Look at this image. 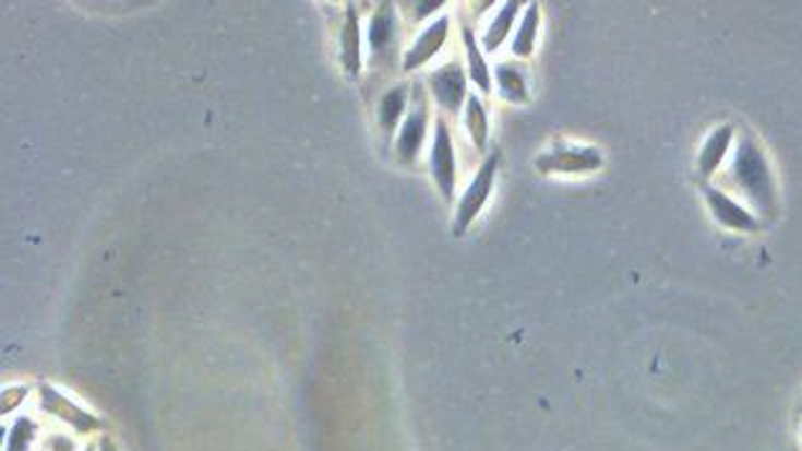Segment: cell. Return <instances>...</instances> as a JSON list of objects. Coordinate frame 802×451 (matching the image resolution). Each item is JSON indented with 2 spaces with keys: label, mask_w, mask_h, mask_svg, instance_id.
<instances>
[{
  "label": "cell",
  "mask_w": 802,
  "mask_h": 451,
  "mask_svg": "<svg viewBox=\"0 0 802 451\" xmlns=\"http://www.w3.org/2000/svg\"><path fill=\"white\" fill-rule=\"evenodd\" d=\"M36 434H38V424L34 418H28V416L15 418L11 431H8L5 449H26V447H31V443H34Z\"/></svg>",
  "instance_id": "cell-19"
},
{
  "label": "cell",
  "mask_w": 802,
  "mask_h": 451,
  "mask_svg": "<svg viewBox=\"0 0 802 451\" xmlns=\"http://www.w3.org/2000/svg\"><path fill=\"white\" fill-rule=\"evenodd\" d=\"M332 3H349V0H332Z\"/></svg>",
  "instance_id": "cell-23"
},
{
  "label": "cell",
  "mask_w": 802,
  "mask_h": 451,
  "mask_svg": "<svg viewBox=\"0 0 802 451\" xmlns=\"http://www.w3.org/2000/svg\"><path fill=\"white\" fill-rule=\"evenodd\" d=\"M456 145L454 135L446 118H435L433 138H431V153H428V171H431L433 187L439 191L443 204H454L456 199V181H458V168H456Z\"/></svg>",
  "instance_id": "cell-5"
},
{
  "label": "cell",
  "mask_w": 802,
  "mask_h": 451,
  "mask_svg": "<svg viewBox=\"0 0 802 451\" xmlns=\"http://www.w3.org/2000/svg\"><path fill=\"white\" fill-rule=\"evenodd\" d=\"M527 3H530V0H502V5L496 8V13L492 15V21L487 23L484 34H481L479 38L481 49H484L487 54L500 51L502 44L507 41L512 31H515L519 13L525 11Z\"/></svg>",
  "instance_id": "cell-12"
},
{
  "label": "cell",
  "mask_w": 802,
  "mask_h": 451,
  "mask_svg": "<svg viewBox=\"0 0 802 451\" xmlns=\"http://www.w3.org/2000/svg\"><path fill=\"white\" fill-rule=\"evenodd\" d=\"M446 3L448 0H412V21L423 23L428 19H433Z\"/></svg>",
  "instance_id": "cell-21"
},
{
  "label": "cell",
  "mask_w": 802,
  "mask_h": 451,
  "mask_svg": "<svg viewBox=\"0 0 802 451\" xmlns=\"http://www.w3.org/2000/svg\"><path fill=\"white\" fill-rule=\"evenodd\" d=\"M535 168L542 176H584L603 166V153L588 143L555 141L535 156Z\"/></svg>",
  "instance_id": "cell-3"
},
{
  "label": "cell",
  "mask_w": 802,
  "mask_h": 451,
  "mask_svg": "<svg viewBox=\"0 0 802 451\" xmlns=\"http://www.w3.org/2000/svg\"><path fill=\"white\" fill-rule=\"evenodd\" d=\"M428 122H431V107H428L426 90L412 87V103L405 112V118L397 128L395 143H393V156L400 166H412L423 153L426 138H428Z\"/></svg>",
  "instance_id": "cell-4"
},
{
  "label": "cell",
  "mask_w": 802,
  "mask_h": 451,
  "mask_svg": "<svg viewBox=\"0 0 802 451\" xmlns=\"http://www.w3.org/2000/svg\"><path fill=\"white\" fill-rule=\"evenodd\" d=\"M451 34V15H435L420 34L412 38V44L403 54V72H418L426 64H431L443 46L448 41Z\"/></svg>",
  "instance_id": "cell-8"
},
{
  "label": "cell",
  "mask_w": 802,
  "mask_h": 451,
  "mask_svg": "<svg viewBox=\"0 0 802 451\" xmlns=\"http://www.w3.org/2000/svg\"><path fill=\"white\" fill-rule=\"evenodd\" d=\"M38 405L46 416L61 420V424L72 428L74 434L87 436V434H99L107 431V420L99 418L95 411H87L84 405H80L74 397H69L67 393H61L59 388L49 385V382H38Z\"/></svg>",
  "instance_id": "cell-6"
},
{
  "label": "cell",
  "mask_w": 802,
  "mask_h": 451,
  "mask_svg": "<svg viewBox=\"0 0 802 451\" xmlns=\"http://www.w3.org/2000/svg\"><path fill=\"white\" fill-rule=\"evenodd\" d=\"M462 41H464V54H466V74H469V82L477 87L479 95H489L494 87V76L492 69L487 64V51L481 49V44L477 41V34L469 23H462Z\"/></svg>",
  "instance_id": "cell-14"
},
{
  "label": "cell",
  "mask_w": 802,
  "mask_h": 451,
  "mask_svg": "<svg viewBox=\"0 0 802 451\" xmlns=\"http://www.w3.org/2000/svg\"><path fill=\"white\" fill-rule=\"evenodd\" d=\"M731 179L762 214H775L777 189L769 161L752 135H741L731 158Z\"/></svg>",
  "instance_id": "cell-1"
},
{
  "label": "cell",
  "mask_w": 802,
  "mask_h": 451,
  "mask_svg": "<svg viewBox=\"0 0 802 451\" xmlns=\"http://www.w3.org/2000/svg\"><path fill=\"white\" fill-rule=\"evenodd\" d=\"M538 34H540V3L538 0H530L525 5L523 15H519L515 34H512L510 41V54L515 59H530L535 54V46H538Z\"/></svg>",
  "instance_id": "cell-15"
},
{
  "label": "cell",
  "mask_w": 802,
  "mask_h": 451,
  "mask_svg": "<svg viewBox=\"0 0 802 451\" xmlns=\"http://www.w3.org/2000/svg\"><path fill=\"white\" fill-rule=\"evenodd\" d=\"M731 143H733L731 126H718L716 130H710L698 151V174L703 176V179H708V176H714L718 168H721V164L731 151Z\"/></svg>",
  "instance_id": "cell-16"
},
{
  "label": "cell",
  "mask_w": 802,
  "mask_h": 451,
  "mask_svg": "<svg viewBox=\"0 0 802 451\" xmlns=\"http://www.w3.org/2000/svg\"><path fill=\"white\" fill-rule=\"evenodd\" d=\"M701 194L703 199H706L708 212L714 214V219L721 227L733 229V233H756V229L762 227L759 217H756L754 212H749L746 206H741L737 199L726 194V191L710 187V183L703 181Z\"/></svg>",
  "instance_id": "cell-9"
},
{
  "label": "cell",
  "mask_w": 802,
  "mask_h": 451,
  "mask_svg": "<svg viewBox=\"0 0 802 451\" xmlns=\"http://www.w3.org/2000/svg\"><path fill=\"white\" fill-rule=\"evenodd\" d=\"M28 397V385H11V388H3V393H0V411L5 413H13L19 405L26 401Z\"/></svg>",
  "instance_id": "cell-20"
},
{
  "label": "cell",
  "mask_w": 802,
  "mask_h": 451,
  "mask_svg": "<svg viewBox=\"0 0 802 451\" xmlns=\"http://www.w3.org/2000/svg\"><path fill=\"white\" fill-rule=\"evenodd\" d=\"M496 3V0H474V13L481 15L487 11V8H492Z\"/></svg>",
  "instance_id": "cell-22"
},
{
  "label": "cell",
  "mask_w": 802,
  "mask_h": 451,
  "mask_svg": "<svg viewBox=\"0 0 802 451\" xmlns=\"http://www.w3.org/2000/svg\"><path fill=\"white\" fill-rule=\"evenodd\" d=\"M362 26H359V11L355 3L344 8V19L339 26V67L349 82L359 80L362 74Z\"/></svg>",
  "instance_id": "cell-11"
},
{
  "label": "cell",
  "mask_w": 802,
  "mask_h": 451,
  "mask_svg": "<svg viewBox=\"0 0 802 451\" xmlns=\"http://www.w3.org/2000/svg\"><path fill=\"white\" fill-rule=\"evenodd\" d=\"M397 41V11L393 0H382L367 21V49L374 64L390 59Z\"/></svg>",
  "instance_id": "cell-10"
},
{
  "label": "cell",
  "mask_w": 802,
  "mask_h": 451,
  "mask_svg": "<svg viewBox=\"0 0 802 451\" xmlns=\"http://www.w3.org/2000/svg\"><path fill=\"white\" fill-rule=\"evenodd\" d=\"M426 90L431 92L433 103L446 115H458L464 110L466 97H469V74L466 67L458 61H446L435 67L426 76Z\"/></svg>",
  "instance_id": "cell-7"
},
{
  "label": "cell",
  "mask_w": 802,
  "mask_h": 451,
  "mask_svg": "<svg viewBox=\"0 0 802 451\" xmlns=\"http://www.w3.org/2000/svg\"><path fill=\"white\" fill-rule=\"evenodd\" d=\"M410 95H412L410 84L405 82H397L390 90L382 92L378 103V128L385 138H393L397 133V128H400L405 112H408L410 107Z\"/></svg>",
  "instance_id": "cell-13"
},
{
  "label": "cell",
  "mask_w": 802,
  "mask_h": 451,
  "mask_svg": "<svg viewBox=\"0 0 802 451\" xmlns=\"http://www.w3.org/2000/svg\"><path fill=\"white\" fill-rule=\"evenodd\" d=\"M494 84L504 103L510 105L530 103V84H527V76L517 64L500 61V64L494 67Z\"/></svg>",
  "instance_id": "cell-17"
},
{
  "label": "cell",
  "mask_w": 802,
  "mask_h": 451,
  "mask_svg": "<svg viewBox=\"0 0 802 451\" xmlns=\"http://www.w3.org/2000/svg\"><path fill=\"white\" fill-rule=\"evenodd\" d=\"M496 171H500V151H492L489 156L481 161L477 174L471 176V181L466 183L464 194L458 197L454 219H451V233L454 237H464L469 233V227L477 222V217L484 212V206L492 197L494 183H496Z\"/></svg>",
  "instance_id": "cell-2"
},
{
  "label": "cell",
  "mask_w": 802,
  "mask_h": 451,
  "mask_svg": "<svg viewBox=\"0 0 802 451\" xmlns=\"http://www.w3.org/2000/svg\"><path fill=\"white\" fill-rule=\"evenodd\" d=\"M464 128L466 133H469L474 149L477 151H487V143H489V112H487V105L484 99H481L479 92H469V97H466L464 103Z\"/></svg>",
  "instance_id": "cell-18"
}]
</instances>
